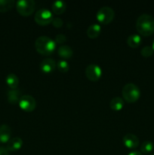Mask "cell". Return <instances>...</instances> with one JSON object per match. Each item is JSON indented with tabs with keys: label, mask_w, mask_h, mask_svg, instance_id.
<instances>
[{
	"label": "cell",
	"mask_w": 154,
	"mask_h": 155,
	"mask_svg": "<svg viewBox=\"0 0 154 155\" xmlns=\"http://www.w3.org/2000/svg\"><path fill=\"white\" fill-rule=\"evenodd\" d=\"M154 149V144L150 141H145L140 146V151L143 154H149Z\"/></svg>",
	"instance_id": "obj_21"
},
{
	"label": "cell",
	"mask_w": 154,
	"mask_h": 155,
	"mask_svg": "<svg viewBox=\"0 0 154 155\" xmlns=\"http://www.w3.org/2000/svg\"><path fill=\"white\" fill-rule=\"evenodd\" d=\"M153 49H152V46H149V45H146V46H144L140 51V54L143 57L145 58H149L151 57V56L153 54Z\"/></svg>",
	"instance_id": "obj_23"
},
{
	"label": "cell",
	"mask_w": 154,
	"mask_h": 155,
	"mask_svg": "<svg viewBox=\"0 0 154 155\" xmlns=\"http://www.w3.org/2000/svg\"><path fill=\"white\" fill-rule=\"evenodd\" d=\"M51 24H52V25L54 26L55 28H60V27L63 26V20L60 18H54Z\"/></svg>",
	"instance_id": "obj_25"
},
{
	"label": "cell",
	"mask_w": 154,
	"mask_h": 155,
	"mask_svg": "<svg viewBox=\"0 0 154 155\" xmlns=\"http://www.w3.org/2000/svg\"><path fill=\"white\" fill-rule=\"evenodd\" d=\"M21 97L22 95L19 89H10L7 93L8 101L11 104H16L19 103Z\"/></svg>",
	"instance_id": "obj_13"
},
{
	"label": "cell",
	"mask_w": 154,
	"mask_h": 155,
	"mask_svg": "<svg viewBox=\"0 0 154 155\" xmlns=\"http://www.w3.org/2000/svg\"><path fill=\"white\" fill-rule=\"evenodd\" d=\"M16 4L14 0H0V12L5 13L10 11Z\"/></svg>",
	"instance_id": "obj_20"
},
{
	"label": "cell",
	"mask_w": 154,
	"mask_h": 155,
	"mask_svg": "<svg viewBox=\"0 0 154 155\" xmlns=\"http://www.w3.org/2000/svg\"><path fill=\"white\" fill-rule=\"evenodd\" d=\"M66 4L63 1H55L52 3L51 9L53 13L55 15H61L66 11Z\"/></svg>",
	"instance_id": "obj_16"
},
{
	"label": "cell",
	"mask_w": 154,
	"mask_h": 155,
	"mask_svg": "<svg viewBox=\"0 0 154 155\" xmlns=\"http://www.w3.org/2000/svg\"><path fill=\"white\" fill-rule=\"evenodd\" d=\"M141 42V37L138 34L130 35L128 37V39H127V44L128 45V46H130L132 48H136L140 46Z\"/></svg>",
	"instance_id": "obj_17"
},
{
	"label": "cell",
	"mask_w": 154,
	"mask_h": 155,
	"mask_svg": "<svg viewBox=\"0 0 154 155\" xmlns=\"http://www.w3.org/2000/svg\"><path fill=\"white\" fill-rule=\"evenodd\" d=\"M122 95L126 102L134 103L140 98V90L134 83H127L122 88Z\"/></svg>",
	"instance_id": "obj_3"
},
{
	"label": "cell",
	"mask_w": 154,
	"mask_h": 155,
	"mask_svg": "<svg viewBox=\"0 0 154 155\" xmlns=\"http://www.w3.org/2000/svg\"><path fill=\"white\" fill-rule=\"evenodd\" d=\"M54 17L52 12L46 8L39 9L36 12L34 17V21L36 24L40 26L48 25L52 22Z\"/></svg>",
	"instance_id": "obj_6"
},
{
	"label": "cell",
	"mask_w": 154,
	"mask_h": 155,
	"mask_svg": "<svg viewBox=\"0 0 154 155\" xmlns=\"http://www.w3.org/2000/svg\"><path fill=\"white\" fill-rule=\"evenodd\" d=\"M66 41V35L64 34H57V36H55V39H54V42H55L56 44H63Z\"/></svg>",
	"instance_id": "obj_24"
},
{
	"label": "cell",
	"mask_w": 154,
	"mask_h": 155,
	"mask_svg": "<svg viewBox=\"0 0 154 155\" xmlns=\"http://www.w3.org/2000/svg\"><path fill=\"white\" fill-rule=\"evenodd\" d=\"M57 53H58V55L60 56V58H62L69 59L72 56V54H73V51H72V48H71L70 46L64 45L59 47Z\"/></svg>",
	"instance_id": "obj_15"
},
{
	"label": "cell",
	"mask_w": 154,
	"mask_h": 155,
	"mask_svg": "<svg viewBox=\"0 0 154 155\" xmlns=\"http://www.w3.org/2000/svg\"><path fill=\"white\" fill-rule=\"evenodd\" d=\"M136 30L141 36H151L154 33V18L147 14L139 16L136 21Z\"/></svg>",
	"instance_id": "obj_1"
},
{
	"label": "cell",
	"mask_w": 154,
	"mask_h": 155,
	"mask_svg": "<svg viewBox=\"0 0 154 155\" xmlns=\"http://www.w3.org/2000/svg\"><path fill=\"white\" fill-rule=\"evenodd\" d=\"M114 17V10L109 6L101 8L96 14L97 20L101 24H109L113 21Z\"/></svg>",
	"instance_id": "obj_5"
},
{
	"label": "cell",
	"mask_w": 154,
	"mask_h": 155,
	"mask_svg": "<svg viewBox=\"0 0 154 155\" xmlns=\"http://www.w3.org/2000/svg\"><path fill=\"white\" fill-rule=\"evenodd\" d=\"M122 141H123L124 145L129 149H134L137 148L139 145V139L137 136L132 133H128L125 135Z\"/></svg>",
	"instance_id": "obj_9"
},
{
	"label": "cell",
	"mask_w": 154,
	"mask_h": 155,
	"mask_svg": "<svg viewBox=\"0 0 154 155\" xmlns=\"http://www.w3.org/2000/svg\"><path fill=\"white\" fill-rule=\"evenodd\" d=\"M40 70L44 74H51L57 67L55 61L52 58H45L40 63Z\"/></svg>",
	"instance_id": "obj_10"
},
{
	"label": "cell",
	"mask_w": 154,
	"mask_h": 155,
	"mask_svg": "<svg viewBox=\"0 0 154 155\" xmlns=\"http://www.w3.org/2000/svg\"><path fill=\"white\" fill-rule=\"evenodd\" d=\"M0 155H10L9 151H8L7 148L4 147H0Z\"/></svg>",
	"instance_id": "obj_26"
},
{
	"label": "cell",
	"mask_w": 154,
	"mask_h": 155,
	"mask_svg": "<svg viewBox=\"0 0 154 155\" xmlns=\"http://www.w3.org/2000/svg\"><path fill=\"white\" fill-rule=\"evenodd\" d=\"M11 130L10 127L6 124L0 126V143L7 144L11 139Z\"/></svg>",
	"instance_id": "obj_12"
},
{
	"label": "cell",
	"mask_w": 154,
	"mask_h": 155,
	"mask_svg": "<svg viewBox=\"0 0 154 155\" xmlns=\"http://www.w3.org/2000/svg\"><path fill=\"white\" fill-rule=\"evenodd\" d=\"M23 140L20 137H14L12 138L9 140V142L7 143L6 148L8 151L11 152H15L18 151L22 148L23 146Z\"/></svg>",
	"instance_id": "obj_11"
},
{
	"label": "cell",
	"mask_w": 154,
	"mask_h": 155,
	"mask_svg": "<svg viewBox=\"0 0 154 155\" xmlns=\"http://www.w3.org/2000/svg\"><path fill=\"white\" fill-rule=\"evenodd\" d=\"M19 107L26 112H32L36 109V99L32 95H22L19 101Z\"/></svg>",
	"instance_id": "obj_7"
},
{
	"label": "cell",
	"mask_w": 154,
	"mask_h": 155,
	"mask_svg": "<svg viewBox=\"0 0 154 155\" xmlns=\"http://www.w3.org/2000/svg\"><path fill=\"white\" fill-rule=\"evenodd\" d=\"M152 49H153V51H154V39H153V41H152Z\"/></svg>",
	"instance_id": "obj_28"
},
{
	"label": "cell",
	"mask_w": 154,
	"mask_h": 155,
	"mask_svg": "<svg viewBox=\"0 0 154 155\" xmlns=\"http://www.w3.org/2000/svg\"><path fill=\"white\" fill-rule=\"evenodd\" d=\"M128 155H143V154H142V153L140 152V151H131V152H130Z\"/></svg>",
	"instance_id": "obj_27"
},
{
	"label": "cell",
	"mask_w": 154,
	"mask_h": 155,
	"mask_svg": "<svg viewBox=\"0 0 154 155\" xmlns=\"http://www.w3.org/2000/svg\"><path fill=\"white\" fill-rule=\"evenodd\" d=\"M124 105H125L124 100L122 98H119V97H115L110 102V108L113 110H115V111L121 110L124 107Z\"/></svg>",
	"instance_id": "obj_18"
},
{
	"label": "cell",
	"mask_w": 154,
	"mask_h": 155,
	"mask_svg": "<svg viewBox=\"0 0 154 155\" xmlns=\"http://www.w3.org/2000/svg\"><path fill=\"white\" fill-rule=\"evenodd\" d=\"M6 84L11 89H16L19 85V79L14 74H9L5 79Z\"/></svg>",
	"instance_id": "obj_19"
},
{
	"label": "cell",
	"mask_w": 154,
	"mask_h": 155,
	"mask_svg": "<svg viewBox=\"0 0 154 155\" xmlns=\"http://www.w3.org/2000/svg\"><path fill=\"white\" fill-rule=\"evenodd\" d=\"M151 155H154V154H151Z\"/></svg>",
	"instance_id": "obj_29"
},
{
	"label": "cell",
	"mask_w": 154,
	"mask_h": 155,
	"mask_svg": "<svg viewBox=\"0 0 154 155\" xmlns=\"http://www.w3.org/2000/svg\"><path fill=\"white\" fill-rule=\"evenodd\" d=\"M101 33V27L98 24H93L88 27L87 30V36L90 39L98 37Z\"/></svg>",
	"instance_id": "obj_14"
},
{
	"label": "cell",
	"mask_w": 154,
	"mask_h": 155,
	"mask_svg": "<svg viewBox=\"0 0 154 155\" xmlns=\"http://www.w3.org/2000/svg\"><path fill=\"white\" fill-rule=\"evenodd\" d=\"M57 44L51 38L46 36H41L35 42L36 50L43 55H51L54 51Z\"/></svg>",
	"instance_id": "obj_2"
},
{
	"label": "cell",
	"mask_w": 154,
	"mask_h": 155,
	"mask_svg": "<svg viewBox=\"0 0 154 155\" xmlns=\"http://www.w3.org/2000/svg\"><path fill=\"white\" fill-rule=\"evenodd\" d=\"M15 5L18 13L24 17L33 15L36 8V2L33 0H20Z\"/></svg>",
	"instance_id": "obj_4"
},
{
	"label": "cell",
	"mask_w": 154,
	"mask_h": 155,
	"mask_svg": "<svg viewBox=\"0 0 154 155\" xmlns=\"http://www.w3.org/2000/svg\"><path fill=\"white\" fill-rule=\"evenodd\" d=\"M86 77L92 82H97L101 79L102 76V69L99 65L91 64L88 65L85 69Z\"/></svg>",
	"instance_id": "obj_8"
},
{
	"label": "cell",
	"mask_w": 154,
	"mask_h": 155,
	"mask_svg": "<svg viewBox=\"0 0 154 155\" xmlns=\"http://www.w3.org/2000/svg\"><path fill=\"white\" fill-rule=\"evenodd\" d=\"M57 68L61 73H66L69 70V64L66 61L61 59L57 63Z\"/></svg>",
	"instance_id": "obj_22"
}]
</instances>
